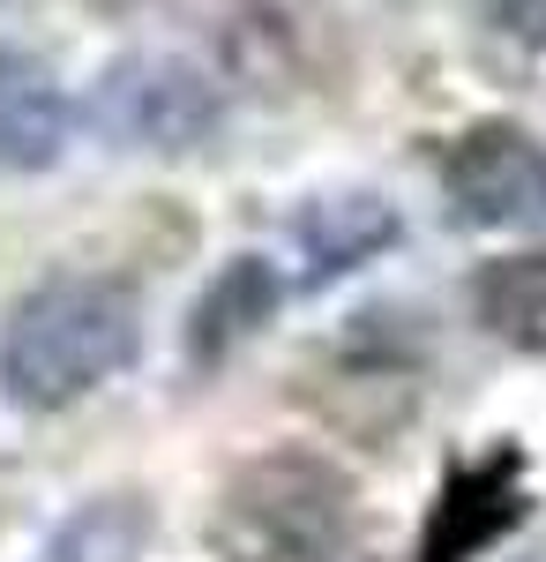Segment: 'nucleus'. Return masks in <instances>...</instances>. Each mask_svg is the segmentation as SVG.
<instances>
[{"mask_svg": "<svg viewBox=\"0 0 546 562\" xmlns=\"http://www.w3.org/2000/svg\"><path fill=\"white\" fill-rule=\"evenodd\" d=\"M143 346V307L121 278H45L0 330V390L31 413H60L113 383Z\"/></svg>", "mask_w": 546, "mask_h": 562, "instance_id": "obj_1", "label": "nucleus"}, {"mask_svg": "<svg viewBox=\"0 0 546 562\" xmlns=\"http://www.w3.org/2000/svg\"><path fill=\"white\" fill-rule=\"evenodd\" d=\"M211 540L225 562H337L352 540V480L315 450H270L225 480Z\"/></svg>", "mask_w": 546, "mask_h": 562, "instance_id": "obj_2", "label": "nucleus"}, {"mask_svg": "<svg viewBox=\"0 0 546 562\" xmlns=\"http://www.w3.org/2000/svg\"><path fill=\"white\" fill-rule=\"evenodd\" d=\"M217 83L203 68L172 60V53H127L105 68V83L90 90V121L121 150H195L217 128Z\"/></svg>", "mask_w": 546, "mask_h": 562, "instance_id": "obj_3", "label": "nucleus"}, {"mask_svg": "<svg viewBox=\"0 0 546 562\" xmlns=\"http://www.w3.org/2000/svg\"><path fill=\"white\" fill-rule=\"evenodd\" d=\"M442 188L471 225H546V143L516 121H479L442 150Z\"/></svg>", "mask_w": 546, "mask_h": 562, "instance_id": "obj_4", "label": "nucleus"}, {"mask_svg": "<svg viewBox=\"0 0 546 562\" xmlns=\"http://www.w3.org/2000/svg\"><path fill=\"white\" fill-rule=\"evenodd\" d=\"M516 518H524V458L516 450L457 465L450 487H442V503H434V518H426L420 562H471L479 548H494Z\"/></svg>", "mask_w": 546, "mask_h": 562, "instance_id": "obj_5", "label": "nucleus"}, {"mask_svg": "<svg viewBox=\"0 0 546 562\" xmlns=\"http://www.w3.org/2000/svg\"><path fill=\"white\" fill-rule=\"evenodd\" d=\"M68 128H76V113H68L60 83L45 76V60L0 45V166L8 173L53 166L68 150Z\"/></svg>", "mask_w": 546, "mask_h": 562, "instance_id": "obj_6", "label": "nucleus"}, {"mask_svg": "<svg viewBox=\"0 0 546 562\" xmlns=\"http://www.w3.org/2000/svg\"><path fill=\"white\" fill-rule=\"evenodd\" d=\"M471 315L516 352H546V248L494 256L471 278Z\"/></svg>", "mask_w": 546, "mask_h": 562, "instance_id": "obj_7", "label": "nucleus"}, {"mask_svg": "<svg viewBox=\"0 0 546 562\" xmlns=\"http://www.w3.org/2000/svg\"><path fill=\"white\" fill-rule=\"evenodd\" d=\"M270 301H277V278H270L254 256L232 262V270L211 285V301L195 307V352H203V360H217L232 338H248L254 323L270 315Z\"/></svg>", "mask_w": 546, "mask_h": 562, "instance_id": "obj_8", "label": "nucleus"}, {"mask_svg": "<svg viewBox=\"0 0 546 562\" xmlns=\"http://www.w3.org/2000/svg\"><path fill=\"white\" fill-rule=\"evenodd\" d=\"M135 548H143V503L135 495H105V503L76 510L53 532L45 562H135Z\"/></svg>", "mask_w": 546, "mask_h": 562, "instance_id": "obj_9", "label": "nucleus"}, {"mask_svg": "<svg viewBox=\"0 0 546 562\" xmlns=\"http://www.w3.org/2000/svg\"><path fill=\"white\" fill-rule=\"evenodd\" d=\"M479 15L502 31V38L532 45V53H546V0H479Z\"/></svg>", "mask_w": 546, "mask_h": 562, "instance_id": "obj_10", "label": "nucleus"}]
</instances>
